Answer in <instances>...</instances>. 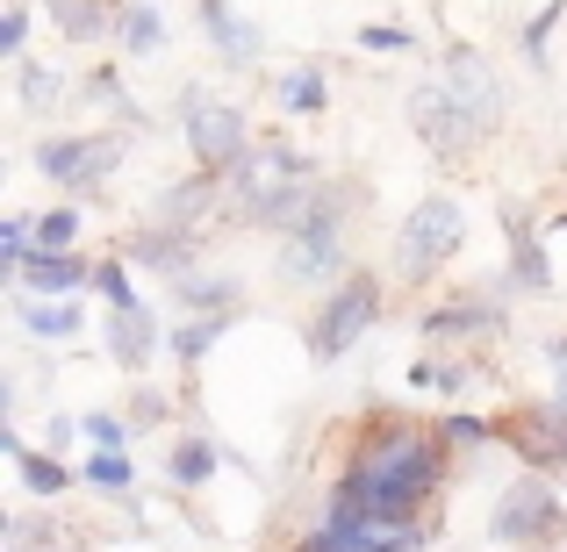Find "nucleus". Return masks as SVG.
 Returning a JSON list of instances; mask_svg holds the SVG:
<instances>
[{
    "mask_svg": "<svg viewBox=\"0 0 567 552\" xmlns=\"http://www.w3.org/2000/svg\"><path fill=\"white\" fill-rule=\"evenodd\" d=\"M445 424H416V416H367L352 438V459L331 488V517H424L445 488Z\"/></svg>",
    "mask_w": 567,
    "mask_h": 552,
    "instance_id": "nucleus-1",
    "label": "nucleus"
},
{
    "mask_svg": "<svg viewBox=\"0 0 567 552\" xmlns=\"http://www.w3.org/2000/svg\"><path fill=\"white\" fill-rule=\"evenodd\" d=\"M309 187H317V166H309V152H295V144H251L230 166V201H237L245 222H280V230H288V222L302 216Z\"/></svg>",
    "mask_w": 567,
    "mask_h": 552,
    "instance_id": "nucleus-2",
    "label": "nucleus"
},
{
    "mask_svg": "<svg viewBox=\"0 0 567 552\" xmlns=\"http://www.w3.org/2000/svg\"><path fill=\"white\" fill-rule=\"evenodd\" d=\"M346 265V208H338V187H309L302 216L280 230V280L295 288H323Z\"/></svg>",
    "mask_w": 567,
    "mask_h": 552,
    "instance_id": "nucleus-3",
    "label": "nucleus"
},
{
    "mask_svg": "<svg viewBox=\"0 0 567 552\" xmlns=\"http://www.w3.org/2000/svg\"><path fill=\"white\" fill-rule=\"evenodd\" d=\"M460 244H467V208H460L453 194H424L395 230V273L416 288V280H431Z\"/></svg>",
    "mask_w": 567,
    "mask_h": 552,
    "instance_id": "nucleus-4",
    "label": "nucleus"
},
{
    "mask_svg": "<svg viewBox=\"0 0 567 552\" xmlns=\"http://www.w3.org/2000/svg\"><path fill=\"white\" fill-rule=\"evenodd\" d=\"M374 323H381V280L374 273H346L331 294H323V309L309 316V360L338 366L367 331H374Z\"/></svg>",
    "mask_w": 567,
    "mask_h": 552,
    "instance_id": "nucleus-5",
    "label": "nucleus"
},
{
    "mask_svg": "<svg viewBox=\"0 0 567 552\" xmlns=\"http://www.w3.org/2000/svg\"><path fill=\"white\" fill-rule=\"evenodd\" d=\"M560 531H567V496L546 481V467L517 473V481L503 488L496 517H488V539L496 545H554Z\"/></svg>",
    "mask_w": 567,
    "mask_h": 552,
    "instance_id": "nucleus-6",
    "label": "nucleus"
},
{
    "mask_svg": "<svg viewBox=\"0 0 567 552\" xmlns=\"http://www.w3.org/2000/svg\"><path fill=\"white\" fill-rule=\"evenodd\" d=\"M181 123H187V152H194V166L223 173V180H230V166L251 152V123H245V108H237V101H216V94H202V86H187Z\"/></svg>",
    "mask_w": 567,
    "mask_h": 552,
    "instance_id": "nucleus-7",
    "label": "nucleus"
},
{
    "mask_svg": "<svg viewBox=\"0 0 567 552\" xmlns=\"http://www.w3.org/2000/svg\"><path fill=\"white\" fill-rule=\"evenodd\" d=\"M410 123H416V137L431 144V158H445V166L474 158V152H482V137H488V129L474 123L467 108H460V94H453L445 80H424V86L410 94Z\"/></svg>",
    "mask_w": 567,
    "mask_h": 552,
    "instance_id": "nucleus-8",
    "label": "nucleus"
},
{
    "mask_svg": "<svg viewBox=\"0 0 567 552\" xmlns=\"http://www.w3.org/2000/svg\"><path fill=\"white\" fill-rule=\"evenodd\" d=\"M123 166V137H51L37 144V173L58 187H94Z\"/></svg>",
    "mask_w": 567,
    "mask_h": 552,
    "instance_id": "nucleus-9",
    "label": "nucleus"
},
{
    "mask_svg": "<svg viewBox=\"0 0 567 552\" xmlns=\"http://www.w3.org/2000/svg\"><path fill=\"white\" fill-rule=\"evenodd\" d=\"M503 438L517 445V459H532V467H567V402H517L511 416H503Z\"/></svg>",
    "mask_w": 567,
    "mask_h": 552,
    "instance_id": "nucleus-10",
    "label": "nucleus"
},
{
    "mask_svg": "<svg viewBox=\"0 0 567 552\" xmlns=\"http://www.w3.org/2000/svg\"><path fill=\"white\" fill-rule=\"evenodd\" d=\"M445 86L460 94V108H467L482 129H496V123H503V80H496V65H488L482 51L453 43V51H445Z\"/></svg>",
    "mask_w": 567,
    "mask_h": 552,
    "instance_id": "nucleus-11",
    "label": "nucleus"
},
{
    "mask_svg": "<svg viewBox=\"0 0 567 552\" xmlns=\"http://www.w3.org/2000/svg\"><path fill=\"white\" fill-rule=\"evenodd\" d=\"M158 345H166V331H158V316L144 302L137 309H109V360L123 373H144Z\"/></svg>",
    "mask_w": 567,
    "mask_h": 552,
    "instance_id": "nucleus-12",
    "label": "nucleus"
},
{
    "mask_svg": "<svg viewBox=\"0 0 567 552\" xmlns=\"http://www.w3.org/2000/svg\"><path fill=\"white\" fill-rule=\"evenodd\" d=\"M503 237H511V288L517 294H546L554 288V273H546V244H539V230H532V216L525 208H503Z\"/></svg>",
    "mask_w": 567,
    "mask_h": 552,
    "instance_id": "nucleus-13",
    "label": "nucleus"
},
{
    "mask_svg": "<svg viewBox=\"0 0 567 552\" xmlns=\"http://www.w3.org/2000/svg\"><path fill=\"white\" fill-rule=\"evenodd\" d=\"M14 280H22L29 294H80L86 280H94V265H86L72 244H65V251H43V244H37L22 265H14Z\"/></svg>",
    "mask_w": 567,
    "mask_h": 552,
    "instance_id": "nucleus-14",
    "label": "nucleus"
},
{
    "mask_svg": "<svg viewBox=\"0 0 567 552\" xmlns=\"http://www.w3.org/2000/svg\"><path fill=\"white\" fill-rule=\"evenodd\" d=\"M216 180H223V173H194V180H181V187H166V194H158V208H152V222H158V230H181V237H194V222H202L208 216V201H216Z\"/></svg>",
    "mask_w": 567,
    "mask_h": 552,
    "instance_id": "nucleus-15",
    "label": "nucleus"
},
{
    "mask_svg": "<svg viewBox=\"0 0 567 552\" xmlns=\"http://www.w3.org/2000/svg\"><path fill=\"white\" fill-rule=\"evenodd\" d=\"M43 14L58 22V37H65V43H101V37H109V22H123L115 0H43Z\"/></svg>",
    "mask_w": 567,
    "mask_h": 552,
    "instance_id": "nucleus-16",
    "label": "nucleus"
},
{
    "mask_svg": "<svg viewBox=\"0 0 567 552\" xmlns=\"http://www.w3.org/2000/svg\"><path fill=\"white\" fill-rule=\"evenodd\" d=\"M496 323L503 316L488 302H467V294H460V302H439L424 316V337H431V345H460V337H482V331H496Z\"/></svg>",
    "mask_w": 567,
    "mask_h": 552,
    "instance_id": "nucleus-17",
    "label": "nucleus"
},
{
    "mask_svg": "<svg viewBox=\"0 0 567 552\" xmlns=\"http://www.w3.org/2000/svg\"><path fill=\"white\" fill-rule=\"evenodd\" d=\"M202 29H208V43H216L230 65H251V58H259V37H251V22H245V14H230L223 0H202Z\"/></svg>",
    "mask_w": 567,
    "mask_h": 552,
    "instance_id": "nucleus-18",
    "label": "nucleus"
},
{
    "mask_svg": "<svg viewBox=\"0 0 567 552\" xmlns=\"http://www.w3.org/2000/svg\"><path fill=\"white\" fill-rule=\"evenodd\" d=\"M0 452H8L14 467H22V488H29V496H65V488H72V473L58 467L51 452H29V445L14 438V430H0Z\"/></svg>",
    "mask_w": 567,
    "mask_h": 552,
    "instance_id": "nucleus-19",
    "label": "nucleus"
},
{
    "mask_svg": "<svg viewBox=\"0 0 567 552\" xmlns=\"http://www.w3.org/2000/svg\"><path fill=\"white\" fill-rule=\"evenodd\" d=\"M274 101H280V115H323L331 108V86H323L317 65H295L274 80Z\"/></svg>",
    "mask_w": 567,
    "mask_h": 552,
    "instance_id": "nucleus-20",
    "label": "nucleus"
},
{
    "mask_svg": "<svg viewBox=\"0 0 567 552\" xmlns=\"http://www.w3.org/2000/svg\"><path fill=\"white\" fill-rule=\"evenodd\" d=\"M173 302H187V309H208V316H223V309H237V280H216V273H187L173 280Z\"/></svg>",
    "mask_w": 567,
    "mask_h": 552,
    "instance_id": "nucleus-21",
    "label": "nucleus"
},
{
    "mask_svg": "<svg viewBox=\"0 0 567 552\" xmlns=\"http://www.w3.org/2000/svg\"><path fill=\"white\" fill-rule=\"evenodd\" d=\"M158 43H166V14H158L152 0H130V8H123V51L130 58H152Z\"/></svg>",
    "mask_w": 567,
    "mask_h": 552,
    "instance_id": "nucleus-22",
    "label": "nucleus"
},
{
    "mask_svg": "<svg viewBox=\"0 0 567 552\" xmlns=\"http://www.w3.org/2000/svg\"><path fill=\"white\" fill-rule=\"evenodd\" d=\"M223 331H230V309H223V316H208V309H202V316H194V323H173V331H166V345H173V360H202V352L208 345H216V337Z\"/></svg>",
    "mask_w": 567,
    "mask_h": 552,
    "instance_id": "nucleus-23",
    "label": "nucleus"
},
{
    "mask_svg": "<svg viewBox=\"0 0 567 552\" xmlns=\"http://www.w3.org/2000/svg\"><path fill=\"white\" fill-rule=\"evenodd\" d=\"M208 473H216V445L208 438H181L166 452V481H181V488H202Z\"/></svg>",
    "mask_w": 567,
    "mask_h": 552,
    "instance_id": "nucleus-24",
    "label": "nucleus"
},
{
    "mask_svg": "<svg viewBox=\"0 0 567 552\" xmlns=\"http://www.w3.org/2000/svg\"><path fill=\"white\" fill-rule=\"evenodd\" d=\"M22 331L29 337H58V345H65V337L80 331V309H72V302H22Z\"/></svg>",
    "mask_w": 567,
    "mask_h": 552,
    "instance_id": "nucleus-25",
    "label": "nucleus"
},
{
    "mask_svg": "<svg viewBox=\"0 0 567 552\" xmlns=\"http://www.w3.org/2000/svg\"><path fill=\"white\" fill-rule=\"evenodd\" d=\"M467 381H474L467 360H416L410 366V387H439V395H460Z\"/></svg>",
    "mask_w": 567,
    "mask_h": 552,
    "instance_id": "nucleus-26",
    "label": "nucleus"
},
{
    "mask_svg": "<svg viewBox=\"0 0 567 552\" xmlns=\"http://www.w3.org/2000/svg\"><path fill=\"white\" fill-rule=\"evenodd\" d=\"M58 94H65V80L51 65H37V58H22V108H51Z\"/></svg>",
    "mask_w": 567,
    "mask_h": 552,
    "instance_id": "nucleus-27",
    "label": "nucleus"
},
{
    "mask_svg": "<svg viewBox=\"0 0 567 552\" xmlns=\"http://www.w3.org/2000/svg\"><path fill=\"white\" fill-rule=\"evenodd\" d=\"M86 481L109 488V496H130V481H137V473H130L123 452H101V445H94V459H86Z\"/></svg>",
    "mask_w": 567,
    "mask_h": 552,
    "instance_id": "nucleus-28",
    "label": "nucleus"
},
{
    "mask_svg": "<svg viewBox=\"0 0 567 552\" xmlns=\"http://www.w3.org/2000/svg\"><path fill=\"white\" fill-rule=\"evenodd\" d=\"M72 237H80V208H51V216H37V244L43 251H65Z\"/></svg>",
    "mask_w": 567,
    "mask_h": 552,
    "instance_id": "nucleus-29",
    "label": "nucleus"
},
{
    "mask_svg": "<svg viewBox=\"0 0 567 552\" xmlns=\"http://www.w3.org/2000/svg\"><path fill=\"white\" fill-rule=\"evenodd\" d=\"M94 288L109 294V309H137V288H130L123 259H101V265H94Z\"/></svg>",
    "mask_w": 567,
    "mask_h": 552,
    "instance_id": "nucleus-30",
    "label": "nucleus"
},
{
    "mask_svg": "<svg viewBox=\"0 0 567 552\" xmlns=\"http://www.w3.org/2000/svg\"><path fill=\"white\" fill-rule=\"evenodd\" d=\"M29 244H37V222H22V216L0 222V259H8V265H22V259H29Z\"/></svg>",
    "mask_w": 567,
    "mask_h": 552,
    "instance_id": "nucleus-31",
    "label": "nucleus"
},
{
    "mask_svg": "<svg viewBox=\"0 0 567 552\" xmlns=\"http://www.w3.org/2000/svg\"><path fill=\"white\" fill-rule=\"evenodd\" d=\"M445 438H453V452H474V445L496 438V424H482V416H445Z\"/></svg>",
    "mask_w": 567,
    "mask_h": 552,
    "instance_id": "nucleus-32",
    "label": "nucleus"
},
{
    "mask_svg": "<svg viewBox=\"0 0 567 552\" xmlns=\"http://www.w3.org/2000/svg\"><path fill=\"white\" fill-rule=\"evenodd\" d=\"M360 43H367V51H410V22H367L360 29Z\"/></svg>",
    "mask_w": 567,
    "mask_h": 552,
    "instance_id": "nucleus-33",
    "label": "nucleus"
},
{
    "mask_svg": "<svg viewBox=\"0 0 567 552\" xmlns=\"http://www.w3.org/2000/svg\"><path fill=\"white\" fill-rule=\"evenodd\" d=\"M80 430L101 445V452H123V438H130V424H123V416H86Z\"/></svg>",
    "mask_w": 567,
    "mask_h": 552,
    "instance_id": "nucleus-34",
    "label": "nucleus"
},
{
    "mask_svg": "<svg viewBox=\"0 0 567 552\" xmlns=\"http://www.w3.org/2000/svg\"><path fill=\"white\" fill-rule=\"evenodd\" d=\"M22 43H29V8L14 0V8L0 14V51H8V58H22Z\"/></svg>",
    "mask_w": 567,
    "mask_h": 552,
    "instance_id": "nucleus-35",
    "label": "nucleus"
},
{
    "mask_svg": "<svg viewBox=\"0 0 567 552\" xmlns=\"http://www.w3.org/2000/svg\"><path fill=\"white\" fill-rule=\"evenodd\" d=\"M137 416L152 424V416H166V402H158V387H137Z\"/></svg>",
    "mask_w": 567,
    "mask_h": 552,
    "instance_id": "nucleus-36",
    "label": "nucleus"
}]
</instances>
